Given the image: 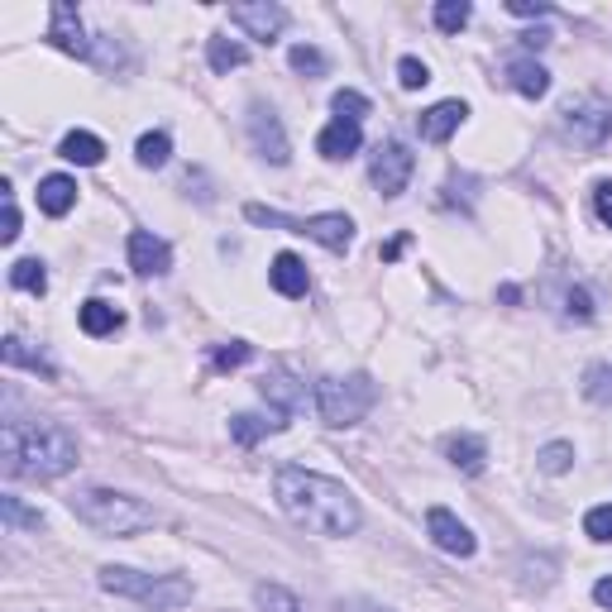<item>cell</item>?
Instances as JSON below:
<instances>
[{"mask_svg": "<svg viewBox=\"0 0 612 612\" xmlns=\"http://www.w3.org/2000/svg\"><path fill=\"white\" fill-rule=\"evenodd\" d=\"M268 283H273V292H283V297H307L311 273H307V263L297 254H278L273 259V268H268Z\"/></svg>", "mask_w": 612, "mask_h": 612, "instance_id": "ac0fdd59", "label": "cell"}, {"mask_svg": "<svg viewBox=\"0 0 612 612\" xmlns=\"http://www.w3.org/2000/svg\"><path fill=\"white\" fill-rule=\"evenodd\" d=\"M230 24H239L249 39L273 43L287 29V10L283 5H268V0H254V5H230Z\"/></svg>", "mask_w": 612, "mask_h": 612, "instance_id": "30bf717a", "label": "cell"}, {"mask_svg": "<svg viewBox=\"0 0 612 612\" xmlns=\"http://www.w3.org/2000/svg\"><path fill=\"white\" fill-rule=\"evenodd\" d=\"M446 460H450L460 474H484L488 446H484L478 436H470V430H454V436L446 440Z\"/></svg>", "mask_w": 612, "mask_h": 612, "instance_id": "2e32d148", "label": "cell"}, {"mask_svg": "<svg viewBox=\"0 0 612 612\" xmlns=\"http://www.w3.org/2000/svg\"><path fill=\"white\" fill-rule=\"evenodd\" d=\"M464 115H470V105H464V101H436L430 111L416 115V129H422L426 143H446L454 129L464 125Z\"/></svg>", "mask_w": 612, "mask_h": 612, "instance_id": "5bb4252c", "label": "cell"}, {"mask_svg": "<svg viewBox=\"0 0 612 612\" xmlns=\"http://www.w3.org/2000/svg\"><path fill=\"white\" fill-rule=\"evenodd\" d=\"M378 402V383L369 374H350V378H321L316 383V412L321 422L345 430L354 422H364V412Z\"/></svg>", "mask_w": 612, "mask_h": 612, "instance_id": "5b68a950", "label": "cell"}, {"mask_svg": "<svg viewBox=\"0 0 612 612\" xmlns=\"http://www.w3.org/2000/svg\"><path fill=\"white\" fill-rule=\"evenodd\" d=\"M10 287L43 297V292H48V273H43V263H39V259H20L15 268H10Z\"/></svg>", "mask_w": 612, "mask_h": 612, "instance_id": "4316f807", "label": "cell"}, {"mask_svg": "<svg viewBox=\"0 0 612 612\" xmlns=\"http://www.w3.org/2000/svg\"><path fill=\"white\" fill-rule=\"evenodd\" d=\"M565 135L579 143V149H603L612 139V101H603V96L570 101L565 105Z\"/></svg>", "mask_w": 612, "mask_h": 612, "instance_id": "52a82bcc", "label": "cell"}, {"mask_svg": "<svg viewBox=\"0 0 612 612\" xmlns=\"http://www.w3.org/2000/svg\"><path fill=\"white\" fill-rule=\"evenodd\" d=\"M77 321H82V330H87L91 340H101V335H115L120 326H125V311L111 307V302H101V297H91V302H82Z\"/></svg>", "mask_w": 612, "mask_h": 612, "instance_id": "d6986e66", "label": "cell"}, {"mask_svg": "<svg viewBox=\"0 0 612 612\" xmlns=\"http://www.w3.org/2000/svg\"><path fill=\"white\" fill-rule=\"evenodd\" d=\"M594 603L612 612V574H608V579H598V584H594Z\"/></svg>", "mask_w": 612, "mask_h": 612, "instance_id": "b9f144b4", "label": "cell"}, {"mask_svg": "<svg viewBox=\"0 0 612 612\" xmlns=\"http://www.w3.org/2000/svg\"><path fill=\"white\" fill-rule=\"evenodd\" d=\"M565 316L570 321H594V297L584 287H570L565 292Z\"/></svg>", "mask_w": 612, "mask_h": 612, "instance_id": "74e56055", "label": "cell"}, {"mask_svg": "<svg viewBox=\"0 0 612 612\" xmlns=\"http://www.w3.org/2000/svg\"><path fill=\"white\" fill-rule=\"evenodd\" d=\"M522 43H526V48H546L550 34H522Z\"/></svg>", "mask_w": 612, "mask_h": 612, "instance_id": "ee69618b", "label": "cell"}, {"mask_svg": "<svg viewBox=\"0 0 612 612\" xmlns=\"http://www.w3.org/2000/svg\"><path fill=\"white\" fill-rule=\"evenodd\" d=\"M245 215L254 225H273V230H292V235H307L316 239V245H326L330 254H345V249L354 245V221L345 211H321V215H307V221H292V215L283 211H268V207H245Z\"/></svg>", "mask_w": 612, "mask_h": 612, "instance_id": "8992f818", "label": "cell"}, {"mask_svg": "<svg viewBox=\"0 0 612 612\" xmlns=\"http://www.w3.org/2000/svg\"><path fill=\"white\" fill-rule=\"evenodd\" d=\"M359 143H364V129H359V125H350V120H330V125L321 129L316 149H321V159L340 163V159H354V153H359Z\"/></svg>", "mask_w": 612, "mask_h": 612, "instance_id": "9a60e30c", "label": "cell"}, {"mask_svg": "<svg viewBox=\"0 0 612 612\" xmlns=\"http://www.w3.org/2000/svg\"><path fill=\"white\" fill-rule=\"evenodd\" d=\"M207 63H211V72H235V67L249 63V48L235 43V39H211L207 43Z\"/></svg>", "mask_w": 612, "mask_h": 612, "instance_id": "cb8c5ba5", "label": "cell"}, {"mask_svg": "<svg viewBox=\"0 0 612 612\" xmlns=\"http://www.w3.org/2000/svg\"><path fill=\"white\" fill-rule=\"evenodd\" d=\"M287 63H292V72H307V77H326V67H330V58L321 53L316 43H297L292 53H287Z\"/></svg>", "mask_w": 612, "mask_h": 612, "instance_id": "f1b7e54d", "label": "cell"}, {"mask_svg": "<svg viewBox=\"0 0 612 612\" xmlns=\"http://www.w3.org/2000/svg\"><path fill=\"white\" fill-rule=\"evenodd\" d=\"M345 612H388V608H374V603H350Z\"/></svg>", "mask_w": 612, "mask_h": 612, "instance_id": "f6af8a7d", "label": "cell"}, {"mask_svg": "<svg viewBox=\"0 0 612 612\" xmlns=\"http://www.w3.org/2000/svg\"><path fill=\"white\" fill-rule=\"evenodd\" d=\"M135 159H139V167H163L173 159V139H167L163 129H149V135L135 143Z\"/></svg>", "mask_w": 612, "mask_h": 612, "instance_id": "d4e9b609", "label": "cell"}, {"mask_svg": "<svg viewBox=\"0 0 612 612\" xmlns=\"http://www.w3.org/2000/svg\"><path fill=\"white\" fill-rule=\"evenodd\" d=\"M594 211H598V221L612 230V183H598L594 187Z\"/></svg>", "mask_w": 612, "mask_h": 612, "instance_id": "ab89813d", "label": "cell"}, {"mask_svg": "<svg viewBox=\"0 0 612 612\" xmlns=\"http://www.w3.org/2000/svg\"><path fill=\"white\" fill-rule=\"evenodd\" d=\"M249 345L245 340H230V345H221V350L211 354V364H215V374H230V369H239V364H249Z\"/></svg>", "mask_w": 612, "mask_h": 612, "instance_id": "e575fe53", "label": "cell"}, {"mask_svg": "<svg viewBox=\"0 0 612 612\" xmlns=\"http://www.w3.org/2000/svg\"><path fill=\"white\" fill-rule=\"evenodd\" d=\"M48 39L63 48V53H72V58H91L82 15H77V5H67V0H53V10H48Z\"/></svg>", "mask_w": 612, "mask_h": 612, "instance_id": "8fae6325", "label": "cell"}, {"mask_svg": "<svg viewBox=\"0 0 612 612\" xmlns=\"http://www.w3.org/2000/svg\"><path fill=\"white\" fill-rule=\"evenodd\" d=\"M426 536L436 541L446 555H460V560H470L474 550H478V541H474V532L464 526L460 517H454L450 508H430L426 512Z\"/></svg>", "mask_w": 612, "mask_h": 612, "instance_id": "9c48e42d", "label": "cell"}, {"mask_svg": "<svg viewBox=\"0 0 612 612\" xmlns=\"http://www.w3.org/2000/svg\"><path fill=\"white\" fill-rule=\"evenodd\" d=\"M259 392H263L268 402H278V412H283V416L292 412V407H302V398H307V388H297V378H292V374H283V369H278V374L263 378V383H259Z\"/></svg>", "mask_w": 612, "mask_h": 612, "instance_id": "603a6c76", "label": "cell"}, {"mask_svg": "<svg viewBox=\"0 0 612 612\" xmlns=\"http://www.w3.org/2000/svg\"><path fill=\"white\" fill-rule=\"evenodd\" d=\"M0 191H5V230H0V239H5V245H15V239H20V207H15V191H10V183Z\"/></svg>", "mask_w": 612, "mask_h": 612, "instance_id": "f35d334b", "label": "cell"}, {"mask_svg": "<svg viewBox=\"0 0 612 612\" xmlns=\"http://www.w3.org/2000/svg\"><path fill=\"white\" fill-rule=\"evenodd\" d=\"M508 82H512V91L526 96V101H541V96L550 91V72L536 63V58H512L508 63Z\"/></svg>", "mask_w": 612, "mask_h": 612, "instance_id": "e0dca14e", "label": "cell"}, {"mask_svg": "<svg viewBox=\"0 0 612 612\" xmlns=\"http://www.w3.org/2000/svg\"><path fill=\"white\" fill-rule=\"evenodd\" d=\"M536 464H541L546 474H565L574 464V446H565V440H550V446L536 454Z\"/></svg>", "mask_w": 612, "mask_h": 612, "instance_id": "d6a6232c", "label": "cell"}, {"mask_svg": "<svg viewBox=\"0 0 612 612\" xmlns=\"http://www.w3.org/2000/svg\"><path fill=\"white\" fill-rule=\"evenodd\" d=\"M287 422L283 416H259V412H239L235 422H230V440L235 446H259L263 436H278Z\"/></svg>", "mask_w": 612, "mask_h": 612, "instance_id": "44dd1931", "label": "cell"}, {"mask_svg": "<svg viewBox=\"0 0 612 612\" xmlns=\"http://www.w3.org/2000/svg\"><path fill=\"white\" fill-rule=\"evenodd\" d=\"M330 111H335V120L364 125V115H369V96H364V91H335V96H330Z\"/></svg>", "mask_w": 612, "mask_h": 612, "instance_id": "f546056e", "label": "cell"}, {"mask_svg": "<svg viewBox=\"0 0 612 612\" xmlns=\"http://www.w3.org/2000/svg\"><path fill=\"white\" fill-rule=\"evenodd\" d=\"M512 15H550V5H541V0H508Z\"/></svg>", "mask_w": 612, "mask_h": 612, "instance_id": "60d3db41", "label": "cell"}, {"mask_svg": "<svg viewBox=\"0 0 612 612\" xmlns=\"http://www.w3.org/2000/svg\"><path fill=\"white\" fill-rule=\"evenodd\" d=\"M129 268H135L139 278H163V273L173 268V249H167V239L149 235V230H135L129 235Z\"/></svg>", "mask_w": 612, "mask_h": 612, "instance_id": "4fadbf2b", "label": "cell"}, {"mask_svg": "<svg viewBox=\"0 0 612 612\" xmlns=\"http://www.w3.org/2000/svg\"><path fill=\"white\" fill-rule=\"evenodd\" d=\"M0 359H5L10 369H34V374H48V378H53V364H48L43 354H29V350H24L20 335H10V340L0 345Z\"/></svg>", "mask_w": 612, "mask_h": 612, "instance_id": "484cf974", "label": "cell"}, {"mask_svg": "<svg viewBox=\"0 0 612 612\" xmlns=\"http://www.w3.org/2000/svg\"><path fill=\"white\" fill-rule=\"evenodd\" d=\"M470 20H474L470 0H440V5H436V29L440 34H460Z\"/></svg>", "mask_w": 612, "mask_h": 612, "instance_id": "83f0119b", "label": "cell"}, {"mask_svg": "<svg viewBox=\"0 0 612 612\" xmlns=\"http://www.w3.org/2000/svg\"><path fill=\"white\" fill-rule=\"evenodd\" d=\"M0 460L10 478H63L77 470V440L58 422H5Z\"/></svg>", "mask_w": 612, "mask_h": 612, "instance_id": "7a4b0ae2", "label": "cell"}, {"mask_svg": "<svg viewBox=\"0 0 612 612\" xmlns=\"http://www.w3.org/2000/svg\"><path fill=\"white\" fill-rule=\"evenodd\" d=\"M398 82L407 91H416V87H426V82H430V67L422 63V58H402V63H398Z\"/></svg>", "mask_w": 612, "mask_h": 612, "instance_id": "8d00e7d4", "label": "cell"}, {"mask_svg": "<svg viewBox=\"0 0 612 612\" xmlns=\"http://www.w3.org/2000/svg\"><path fill=\"white\" fill-rule=\"evenodd\" d=\"M273 498L297 526H307L316 536H354L359 522H364L359 498L350 488L316 470H302V464H283L273 474Z\"/></svg>", "mask_w": 612, "mask_h": 612, "instance_id": "6da1fadb", "label": "cell"}, {"mask_svg": "<svg viewBox=\"0 0 612 612\" xmlns=\"http://www.w3.org/2000/svg\"><path fill=\"white\" fill-rule=\"evenodd\" d=\"M412 167H416V153L402 139H388L369 159V183L378 187V197H402L407 183H412Z\"/></svg>", "mask_w": 612, "mask_h": 612, "instance_id": "ba28073f", "label": "cell"}, {"mask_svg": "<svg viewBox=\"0 0 612 612\" xmlns=\"http://www.w3.org/2000/svg\"><path fill=\"white\" fill-rule=\"evenodd\" d=\"M101 589L115 594V598H129V603L159 608V612H173V608L191 603V579H183V574H139V570H125V565H105Z\"/></svg>", "mask_w": 612, "mask_h": 612, "instance_id": "277c9868", "label": "cell"}, {"mask_svg": "<svg viewBox=\"0 0 612 612\" xmlns=\"http://www.w3.org/2000/svg\"><path fill=\"white\" fill-rule=\"evenodd\" d=\"M58 153H63L67 163H77V167H96L105 159V143L96 139V135H87V129H72V135L58 143Z\"/></svg>", "mask_w": 612, "mask_h": 612, "instance_id": "7402d4cb", "label": "cell"}, {"mask_svg": "<svg viewBox=\"0 0 612 612\" xmlns=\"http://www.w3.org/2000/svg\"><path fill=\"white\" fill-rule=\"evenodd\" d=\"M72 207H77V183L63 177V173L43 177V183H39V211L43 215H67Z\"/></svg>", "mask_w": 612, "mask_h": 612, "instance_id": "ffe728a7", "label": "cell"}, {"mask_svg": "<svg viewBox=\"0 0 612 612\" xmlns=\"http://www.w3.org/2000/svg\"><path fill=\"white\" fill-rule=\"evenodd\" d=\"M584 532H589V541H612V502H598L589 508V517H584Z\"/></svg>", "mask_w": 612, "mask_h": 612, "instance_id": "d590c367", "label": "cell"}, {"mask_svg": "<svg viewBox=\"0 0 612 612\" xmlns=\"http://www.w3.org/2000/svg\"><path fill=\"white\" fill-rule=\"evenodd\" d=\"M249 139H254V153H263L268 163H287L292 159V149H287V135H283V125H278V115L268 111V105H254L249 111Z\"/></svg>", "mask_w": 612, "mask_h": 612, "instance_id": "7c38bea8", "label": "cell"}, {"mask_svg": "<svg viewBox=\"0 0 612 612\" xmlns=\"http://www.w3.org/2000/svg\"><path fill=\"white\" fill-rule=\"evenodd\" d=\"M254 598H259V608H263V612H302L297 594H287L283 584H259Z\"/></svg>", "mask_w": 612, "mask_h": 612, "instance_id": "1f68e13d", "label": "cell"}, {"mask_svg": "<svg viewBox=\"0 0 612 612\" xmlns=\"http://www.w3.org/2000/svg\"><path fill=\"white\" fill-rule=\"evenodd\" d=\"M0 517H5V526H29V532H39V526H43L39 512H29L20 498H10V494L0 498Z\"/></svg>", "mask_w": 612, "mask_h": 612, "instance_id": "836d02e7", "label": "cell"}, {"mask_svg": "<svg viewBox=\"0 0 612 612\" xmlns=\"http://www.w3.org/2000/svg\"><path fill=\"white\" fill-rule=\"evenodd\" d=\"M72 512L101 536H135L153 526V508L129 494H111V488H82L72 494Z\"/></svg>", "mask_w": 612, "mask_h": 612, "instance_id": "3957f363", "label": "cell"}, {"mask_svg": "<svg viewBox=\"0 0 612 612\" xmlns=\"http://www.w3.org/2000/svg\"><path fill=\"white\" fill-rule=\"evenodd\" d=\"M584 398L598 407H612V364H594L589 374H584Z\"/></svg>", "mask_w": 612, "mask_h": 612, "instance_id": "4dcf8cb0", "label": "cell"}, {"mask_svg": "<svg viewBox=\"0 0 612 612\" xmlns=\"http://www.w3.org/2000/svg\"><path fill=\"white\" fill-rule=\"evenodd\" d=\"M407 249V235H398V239H388V245H383V263H392Z\"/></svg>", "mask_w": 612, "mask_h": 612, "instance_id": "7bdbcfd3", "label": "cell"}]
</instances>
